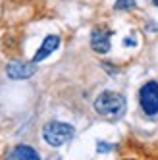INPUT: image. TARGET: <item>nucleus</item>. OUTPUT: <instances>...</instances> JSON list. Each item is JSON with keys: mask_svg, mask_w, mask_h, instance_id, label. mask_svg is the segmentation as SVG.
I'll return each mask as SVG.
<instances>
[{"mask_svg": "<svg viewBox=\"0 0 158 160\" xmlns=\"http://www.w3.org/2000/svg\"><path fill=\"white\" fill-rule=\"evenodd\" d=\"M95 110L104 118H121L126 112V98L120 93H112V91H104L100 93L95 100Z\"/></svg>", "mask_w": 158, "mask_h": 160, "instance_id": "nucleus-1", "label": "nucleus"}, {"mask_svg": "<svg viewBox=\"0 0 158 160\" xmlns=\"http://www.w3.org/2000/svg\"><path fill=\"white\" fill-rule=\"evenodd\" d=\"M73 133L75 129L70 123H64V122H48L42 128V137L50 147H62L64 143L72 139Z\"/></svg>", "mask_w": 158, "mask_h": 160, "instance_id": "nucleus-2", "label": "nucleus"}, {"mask_svg": "<svg viewBox=\"0 0 158 160\" xmlns=\"http://www.w3.org/2000/svg\"><path fill=\"white\" fill-rule=\"evenodd\" d=\"M139 102H141V108L146 116L158 114V83L156 81H149L141 87Z\"/></svg>", "mask_w": 158, "mask_h": 160, "instance_id": "nucleus-3", "label": "nucleus"}, {"mask_svg": "<svg viewBox=\"0 0 158 160\" xmlns=\"http://www.w3.org/2000/svg\"><path fill=\"white\" fill-rule=\"evenodd\" d=\"M110 29L106 27H96L91 33V48L98 54H106L110 50Z\"/></svg>", "mask_w": 158, "mask_h": 160, "instance_id": "nucleus-4", "label": "nucleus"}, {"mask_svg": "<svg viewBox=\"0 0 158 160\" xmlns=\"http://www.w3.org/2000/svg\"><path fill=\"white\" fill-rule=\"evenodd\" d=\"M6 73L10 79H27L35 73V62H19V60H14L6 66Z\"/></svg>", "mask_w": 158, "mask_h": 160, "instance_id": "nucleus-5", "label": "nucleus"}, {"mask_svg": "<svg viewBox=\"0 0 158 160\" xmlns=\"http://www.w3.org/2000/svg\"><path fill=\"white\" fill-rule=\"evenodd\" d=\"M58 47H60V37H58V35H48L47 39L42 41L41 48L37 50V54L33 56V62H35V64H37V62H42L47 56H50Z\"/></svg>", "mask_w": 158, "mask_h": 160, "instance_id": "nucleus-6", "label": "nucleus"}, {"mask_svg": "<svg viewBox=\"0 0 158 160\" xmlns=\"http://www.w3.org/2000/svg\"><path fill=\"white\" fill-rule=\"evenodd\" d=\"M8 160H41V156H39V152L33 147L19 145V147H16L12 151V154H10Z\"/></svg>", "mask_w": 158, "mask_h": 160, "instance_id": "nucleus-7", "label": "nucleus"}, {"mask_svg": "<svg viewBox=\"0 0 158 160\" xmlns=\"http://www.w3.org/2000/svg\"><path fill=\"white\" fill-rule=\"evenodd\" d=\"M135 8V0H118L114 4V10H133Z\"/></svg>", "mask_w": 158, "mask_h": 160, "instance_id": "nucleus-8", "label": "nucleus"}, {"mask_svg": "<svg viewBox=\"0 0 158 160\" xmlns=\"http://www.w3.org/2000/svg\"><path fill=\"white\" fill-rule=\"evenodd\" d=\"M152 4H156V6H158V0H152Z\"/></svg>", "mask_w": 158, "mask_h": 160, "instance_id": "nucleus-9", "label": "nucleus"}]
</instances>
